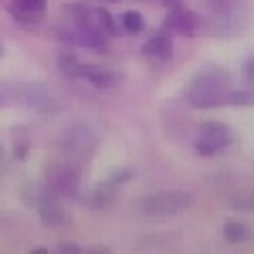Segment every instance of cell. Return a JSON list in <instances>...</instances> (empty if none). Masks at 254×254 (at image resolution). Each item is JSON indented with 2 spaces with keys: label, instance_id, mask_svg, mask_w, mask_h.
<instances>
[{
  "label": "cell",
  "instance_id": "6da1fadb",
  "mask_svg": "<svg viewBox=\"0 0 254 254\" xmlns=\"http://www.w3.org/2000/svg\"><path fill=\"white\" fill-rule=\"evenodd\" d=\"M231 92V78L227 71L220 68H210V71H200L190 85H187V102L196 105V109H210V105H224V98Z\"/></svg>",
  "mask_w": 254,
  "mask_h": 254
},
{
  "label": "cell",
  "instance_id": "7a4b0ae2",
  "mask_svg": "<svg viewBox=\"0 0 254 254\" xmlns=\"http://www.w3.org/2000/svg\"><path fill=\"white\" fill-rule=\"evenodd\" d=\"M193 207V196L187 193V190H163V193H149L142 196L136 203V210L142 217H153V220H159V217H176L183 214V210H190Z\"/></svg>",
  "mask_w": 254,
  "mask_h": 254
},
{
  "label": "cell",
  "instance_id": "3957f363",
  "mask_svg": "<svg viewBox=\"0 0 254 254\" xmlns=\"http://www.w3.org/2000/svg\"><path fill=\"white\" fill-rule=\"evenodd\" d=\"M227 146H234V132L227 122H200L193 139L196 156H220Z\"/></svg>",
  "mask_w": 254,
  "mask_h": 254
},
{
  "label": "cell",
  "instance_id": "277c9868",
  "mask_svg": "<svg viewBox=\"0 0 254 254\" xmlns=\"http://www.w3.org/2000/svg\"><path fill=\"white\" fill-rule=\"evenodd\" d=\"M44 187H51L58 196H81L78 190V166L68 163V159H51L48 170H44Z\"/></svg>",
  "mask_w": 254,
  "mask_h": 254
},
{
  "label": "cell",
  "instance_id": "5b68a950",
  "mask_svg": "<svg viewBox=\"0 0 254 254\" xmlns=\"http://www.w3.org/2000/svg\"><path fill=\"white\" fill-rule=\"evenodd\" d=\"M163 31H170L173 38H193L196 31H200V17H196L193 10H187L183 3H176V7H166Z\"/></svg>",
  "mask_w": 254,
  "mask_h": 254
},
{
  "label": "cell",
  "instance_id": "8992f818",
  "mask_svg": "<svg viewBox=\"0 0 254 254\" xmlns=\"http://www.w3.org/2000/svg\"><path fill=\"white\" fill-rule=\"evenodd\" d=\"M34 210H38V217H41V224H44V227H64V224H68V214H64V207H61V196L55 193L51 187H44V190H41Z\"/></svg>",
  "mask_w": 254,
  "mask_h": 254
},
{
  "label": "cell",
  "instance_id": "52a82bcc",
  "mask_svg": "<svg viewBox=\"0 0 254 254\" xmlns=\"http://www.w3.org/2000/svg\"><path fill=\"white\" fill-rule=\"evenodd\" d=\"M7 14L17 20V24H27V27H38L41 20L48 17V0H10Z\"/></svg>",
  "mask_w": 254,
  "mask_h": 254
},
{
  "label": "cell",
  "instance_id": "ba28073f",
  "mask_svg": "<svg viewBox=\"0 0 254 254\" xmlns=\"http://www.w3.org/2000/svg\"><path fill=\"white\" fill-rule=\"evenodd\" d=\"M173 41L176 38L170 34V31H163V27H159V31H153V34L146 38L142 55H146L149 61H170V58H173Z\"/></svg>",
  "mask_w": 254,
  "mask_h": 254
},
{
  "label": "cell",
  "instance_id": "9c48e42d",
  "mask_svg": "<svg viewBox=\"0 0 254 254\" xmlns=\"http://www.w3.org/2000/svg\"><path fill=\"white\" fill-rule=\"evenodd\" d=\"M17 95H24V102L41 109V112H58L61 109V102L48 88H41V85H17Z\"/></svg>",
  "mask_w": 254,
  "mask_h": 254
},
{
  "label": "cell",
  "instance_id": "30bf717a",
  "mask_svg": "<svg viewBox=\"0 0 254 254\" xmlns=\"http://www.w3.org/2000/svg\"><path fill=\"white\" fill-rule=\"evenodd\" d=\"M81 78L92 81L95 88H112V85H119V75L105 71V68H98V64H81Z\"/></svg>",
  "mask_w": 254,
  "mask_h": 254
},
{
  "label": "cell",
  "instance_id": "8fae6325",
  "mask_svg": "<svg viewBox=\"0 0 254 254\" xmlns=\"http://www.w3.org/2000/svg\"><path fill=\"white\" fill-rule=\"evenodd\" d=\"M116 193H119V183L102 180L95 187V193H92V207H95V210H109V207L116 203Z\"/></svg>",
  "mask_w": 254,
  "mask_h": 254
},
{
  "label": "cell",
  "instance_id": "7c38bea8",
  "mask_svg": "<svg viewBox=\"0 0 254 254\" xmlns=\"http://www.w3.org/2000/svg\"><path fill=\"white\" fill-rule=\"evenodd\" d=\"M92 27H95V31H102V34H105L109 41L116 38V34H122V27H119V20L112 17L109 10H92Z\"/></svg>",
  "mask_w": 254,
  "mask_h": 254
},
{
  "label": "cell",
  "instance_id": "4fadbf2b",
  "mask_svg": "<svg viewBox=\"0 0 254 254\" xmlns=\"http://www.w3.org/2000/svg\"><path fill=\"white\" fill-rule=\"evenodd\" d=\"M119 27H122V34H142L146 31V17L139 10H126V14H119Z\"/></svg>",
  "mask_w": 254,
  "mask_h": 254
},
{
  "label": "cell",
  "instance_id": "5bb4252c",
  "mask_svg": "<svg viewBox=\"0 0 254 254\" xmlns=\"http://www.w3.org/2000/svg\"><path fill=\"white\" fill-rule=\"evenodd\" d=\"M248 237H251V227L248 224H241V220H227L224 224V241L227 244H244Z\"/></svg>",
  "mask_w": 254,
  "mask_h": 254
},
{
  "label": "cell",
  "instance_id": "9a60e30c",
  "mask_svg": "<svg viewBox=\"0 0 254 254\" xmlns=\"http://www.w3.org/2000/svg\"><path fill=\"white\" fill-rule=\"evenodd\" d=\"M58 71L64 78H81V61L75 55H61L58 58Z\"/></svg>",
  "mask_w": 254,
  "mask_h": 254
},
{
  "label": "cell",
  "instance_id": "2e32d148",
  "mask_svg": "<svg viewBox=\"0 0 254 254\" xmlns=\"http://www.w3.org/2000/svg\"><path fill=\"white\" fill-rule=\"evenodd\" d=\"M132 176H136V166H122V170H116V173L109 176V180H112V183H119V187H122V183H129V180H132Z\"/></svg>",
  "mask_w": 254,
  "mask_h": 254
},
{
  "label": "cell",
  "instance_id": "e0dca14e",
  "mask_svg": "<svg viewBox=\"0 0 254 254\" xmlns=\"http://www.w3.org/2000/svg\"><path fill=\"white\" fill-rule=\"evenodd\" d=\"M231 203L234 207H244V210H254V193H237Z\"/></svg>",
  "mask_w": 254,
  "mask_h": 254
},
{
  "label": "cell",
  "instance_id": "ac0fdd59",
  "mask_svg": "<svg viewBox=\"0 0 254 254\" xmlns=\"http://www.w3.org/2000/svg\"><path fill=\"white\" fill-rule=\"evenodd\" d=\"M14 156H17V159L27 156V142H24V136H20V132H17V142H14Z\"/></svg>",
  "mask_w": 254,
  "mask_h": 254
},
{
  "label": "cell",
  "instance_id": "d6986e66",
  "mask_svg": "<svg viewBox=\"0 0 254 254\" xmlns=\"http://www.w3.org/2000/svg\"><path fill=\"white\" fill-rule=\"evenodd\" d=\"M244 78H248V81H254V58H248V61H244Z\"/></svg>",
  "mask_w": 254,
  "mask_h": 254
},
{
  "label": "cell",
  "instance_id": "ffe728a7",
  "mask_svg": "<svg viewBox=\"0 0 254 254\" xmlns=\"http://www.w3.org/2000/svg\"><path fill=\"white\" fill-rule=\"evenodd\" d=\"M210 7H214V10H220V14H227V0H210Z\"/></svg>",
  "mask_w": 254,
  "mask_h": 254
},
{
  "label": "cell",
  "instance_id": "44dd1931",
  "mask_svg": "<svg viewBox=\"0 0 254 254\" xmlns=\"http://www.w3.org/2000/svg\"><path fill=\"white\" fill-rule=\"evenodd\" d=\"M7 102H10V98H7V88H3V85H0V109H3V105H7Z\"/></svg>",
  "mask_w": 254,
  "mask_h": 254
},
{
  "label": "cell",
  "instance_id": "7402d4cb",
  "mask_svg": "<svg viewBox=\"0 0 254 254\" xmlns=\"http://www.w3.org/2000/svg\"><path fill=\"white\" fill-rule=\"evenodd\" d=\"M163 7H176V3H183V0H159Z\"/></svg>",
  "mask_w": 254,
  "mask_h": 254
},
{
  "label": "cell",
  "instance_id": "603a6c76",
  "mask_svg": "<svg viewBox=\"0 0 254 254\" xmlns=\"http://www.w3.org/2000/svg\"><path fill=\"white\" fill-rule=\"evenodd\" d=\"M0 58H3V44H0Z\"/></svg>",
  "mask_w": 254,
  "mask_h": 254
},
{
  "label": "cell",
  "instance_id": "cb8c5ba5",
  "mask_svg": "<svg viewBox=\"0 0 254 254\" xmlns=\"http://www.w3.org/2000/svg\"><path fill=\"white\" fill-rule=\"evenodd\" d=\"M109 3H112V0H109Z\"/></svg>",
  "mask_w": 254,
  "mask_h": 254
}]
</instances>
